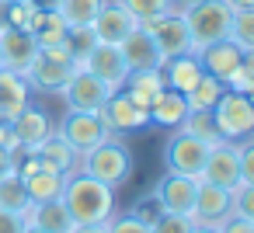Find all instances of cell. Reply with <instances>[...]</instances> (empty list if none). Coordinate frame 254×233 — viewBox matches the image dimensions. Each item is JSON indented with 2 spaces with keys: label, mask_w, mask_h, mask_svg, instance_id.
I'll return each mask as SVG.
<instances>
[{
  "label": "cell",
  "mask_w": 254,
  "mask_h": 233,
  "mask_svg": "<svg viewBox=\"0 0 254 233\" xmlns=\"http://www.w3.org/2000/svg\"><path fill=\"white\" fill-rule=\"evenodd\" d=\"M226 87H223V80H216V77H209V73H202L188 91H185V105H188V112H212V105L219 101V94H223Z\"/></svg>",
  "instance_id": "cell-28"
},
{
  "label": "cell",
  "mask_w": 254,
  "mask_h": 233,
  "mask_svg": "<svg viewBox=\"0 0 254 233\" xmlns=\"http://www.w3.org/2000/svg\"><path fill=\"white\" fill-rule=\"evenodd\" d=\"M219 233H254V219H240V216H230L223 226H219Z\"/></svg>",
  "instance_id": "cell-39"
},
{
  "label": "cell",
  "mask_w": 254,
  "mask_h": 233,
  "mask_svg": "<svg viewBox=\"0 0 254 233\" xmlns=\"http://www.w3.org/2000/svg\"><path fill=\"white\" fill-rule=\"evenodd\" d=\"M25 216L18 212H7V209H0V233H25Z\"/></svg>",
  "instance_id": "cell-38"
},
{
  "label": "cell",
  "mask_w": 254,
  "mask_h": 233,
  "mask_svg": "<svg viewBox=\"0 0 254 233\" xmlns=\"http://www.w3.org/2000/svg\"><path fill=\"white\" fill-rule=\"evenodd\" d=\"M181 18L188 25V35H191V53H202L205 46L230 35L233 11L223 0H191L188 7H181Z\"/></svg>",
  "instance_id": "cell-3"
},
{
  "label": "cell",
  "mask_w": 254,
  "mask_h": 233,
  "mask_svg": "<svg viewBox=\"0 0 254 233\" xmlns=\"http://www.w3.org/2000/svg\"><path fill=\"white\" fill-rule=\"evenodd\" d=\"M25 223H28V226H39V230H46V233H70V230H73V216L66 212L63 198L32 202V209L25 212Z\"/></svg>",
  "instance_id": "cell-22"
},
{
  "label": "cell",
  "mask_w": 254,
  "mask_h": 233,
  "mask_svg": "<svg viewBox=\"0 0 254 233\" xmlns=\"http://www.w3.org/2000/svg\"><path fill=\"white\" fill-rule=\"evenodd\" d=\"M191 219L188 216H174V212H160L150 223V233H191Z\"/></svg>",
  "instance_id": "cell-35"
},
{
  "label": "cell",
  "mask_w": 254,
  "mask_h": 233,
  "mask_svg": "<svg viewBox=\"0 0 254 233\" xmlns=\"http://www.w3.org/2000/svg\"><path fill=\"white\" fill-rule=\"evenodd\" d=\"M205 153H209V143H202V139L174 129V136L167 139V150H164V164H167V171L188 174V177L198 181V171L205 164Z\"/></svg>",
  "instance_id": "cell-12"
},
{
  "label": "cell",
  "mask_w": 254,
  "mask_h": 233,
  "mask_svg": "<svg viewBox=\"0 0 254 233\" xmlns=\"http://www.w3.org/2000/svg\"><path fill=\"white\" fill-rule=\"evenodd\" d=\"M7 171H14V150L11 146H0V177Z\"/></svg>",
  "instance_id": "cell-41"
},
{
  "label": "cell",
  "mask_w": 254,
  "mask_h": 233,
  "mask_svg": "<svg viewBox=\"0 0 254 233\" xmlns=\"http://www.w3.org/2000/svg\"><path fill=\"white\" fill-rule=\"evenodd\" d=\"M237 153H240V177H244V184H254V143L251 139L237 143Z\"/></svg>",
  "instance_id": "cell-37"
},
{
  "label": "cell",
  "mask_w": 254,
  "mask_h": 233,
  "mask_svg": "<svg viewBox=\"0 0 254 233\" xmlns=\"http://www.w3.org/2000/svg\"><path fill=\"white\" fill-rule=\"evenodd\" d=\"M98 115H101L105 129H108V132H115V136H126V132H136V129H146V125H150L146 108H143V105H136L126 91H112V94H108V101L98 108Z\"/></svg>",
  "instance_id": "cell-6"
},
{
  "label": "cell",
  "mask_w": 254,
  "mask_h": 233,
  "mask_svg": "<svg viewBox=\"0 0 254 233\" xmlns=\"http://www.w3.org/2000/svg\"><path fill=\"white\" fill-rule=\"evenodd\" d=\"M160 73H164V84L171 87V91H188L205 70H202V63H198V53H181V56H171V59H164L160 63Z\"/></svg>",
  "instance_id": "cell-23"
},
{
  "label": "cell",
  "mask_w": 254,
  "mask_h": 233,
  "mask_svg": "<svg viewBox=\"0 0 254 233\" xmlns=\"http://www.w3.org/2000/svg\"><path fill=\"white\" fill-rule=\"evenodd\" d=\"M209 115L216 122L219 139H226V143H244V139L254 136V105H251V94L223 91Z\"/></svg>",
  "instance_id": "cell-4"
},
{
  "label": "cell",
  "mask_w": 254,
  "mask_h": 233,
  "mask_svg": "<svg viewBox=\"0 0 254 233\" xmlns=\"http://www.w3.org/2000/svg\"><path fill=\"white\" fill-rule=\"evenodd\" d=\"M191 233H219V230H212V226H191Z\"/></svg>",
  "instance_id": "cell-45"
},
{
  "label": "cell",
  "mask_w": 254,
  "mask_h": 233,
  "mask_svg": "<svg viewBox=\"0 0 254 233\" xmlns=\"http://www.w3.org/2000/svg\"><path fill=\"white\" fill-rule=\"evenodd\" d=\"M35 53H39V42H35V35H32L28 28L0 25V70L28 73Z\"/></svg>",
  "instance_id": "cell-13"
},
{
  "label": "cell",
  "mask_w": 254,
  "mask_h": 233,
  "mask_svg": "<svg viewBox=\"0 0 254 233\" xmlns=\"http://www.w3.org/2000/svg\"><path fill=\"white\" fill-rule=\"evenodd\" d=\"M223 87H226V91H237V94H251V91H254V53L226 77Z\"/></svg>",
  "instance_id": "cell-33"
},
{
  "label": "cell",
  "mask_w": 254,
  "mask_h": 233,
  "mask_svg": "<svg viewBox=\"0 0 254 233\" xmlns=\"http://www.w3.org/2000/svg\"><path fill=\"white\" fill-rule=\"evenodd\" d=\"M0 209L18 212V216H25V212L32 209V198H28V191H25V181H21L14 171H7L4 177H0Z\"/></svg>",
  "instance_id": "cell-30"
},
{
  "label": "cell",
  "mask_w": 254,
  "mask_h": 233,
  "mask_svg": "<svg viewBox=\"0 0 254 233\" xmlns=\"http://www.w3.org/2000/svg\"><path fill=\"white\" fill-rule=\"evenodd\" d=\"M66 177H70V174H63V171H56V167H46V164H42L39 171L25 174L21 181H25V191H28V198H32V202H53V198H63Z\"/></svg>",
  "instance_id": "cell-24"
},
{
  "label": "cell",
  "mask_w": 254,
  "mask_h": 233,
  "mask_svg": "<svg viewBox=\"0 0 254 233\" xmlns=\"http://www.w3.org/2000/svg\"><path fill=\"white\" fill-rule=\"evenodd\" d=\"M7 125H11V136H14V143H18L21 150H39V143L56 129V125H53V118H49L42 108H32V105H28V108H21Z\"/></svg>",
  "instance_id": "cell-18"
},
{
  "label": "cell",
  "mask_w": 254,
  "mask_h": 233,
  "mask_svg": "<svg viewBox=\"0 0 254 233\" xmlns=\"http://www.w3.org/2000/svg\"><path fill=\"white\" fill-rule=\"evenodd\" d=\"M60 132H63V139H66L80 157L108 136V129H105V122H101L98 112H70V108H66L63 122H60Z\"/></svg>",
  "instance_id": "cell-14"
},
{
  "label": "cell",
  "mask_w": 254,
  "mask_h": 233,
  "mask_svg": "<svg viewBox=\"0 0 254 233\" xmlns=\"http://www.w3.org/2000/svg\"><path fill=\"white\" fill-rule=\"evenodd\" d=\"M63 205L73 223H108L115 216V188L84 171H73L63 188Z\"/></svg>",
  "instance_id": "cell-1"
},
{
  "label": "cell",
  "mask_w": 254,
  "mask_h": 233,
  "mask_svg": "<svg viewBox=\"0 0 254 233\" xmlns=\"http://www.w3.org/2000/svg\"><path fill=\"white\" fill-rule=\"evenodd\" d=\"M70 233H108V223H73Z\"/></svg>",
  "instance_id": "cell-42"
},
{
  "label": "cell",
  "mask_w": 254,
  "mask_h": 233,
  "mask_svg": "<svg viewBox=\"0 0 254 233\" xmlns=\"http://www.w3.org/2000/svg\"><path fill=\"white\" fill-rule=\"evenodd\" d=\"M178 129L188 132V136H195V139H202V143H209V146L219 143V132H216V122H212L209 112H188L185 122H181Z\"/></svg>",
  "instance_id": "cell-31"
},
{
  "label": "cell",
  "mask_w": 254,
  "mask_h": 233,
  "mask_svg": "<svg viewBox=\"0 0 254 233\" xmlns=\"http://www.w3.org/2000/svg\"><path fill=\"white\" fill-rule=\"evenodd\" d=\"M146 115H150V125H160V129H167V132H174V129L185 122V115H188L185 94H181V91L164 87V91H160V94L150 101Z\"/></svg>",
  "instance_id": "cell-21"
},
{
  "label": "cell",
  "mask_w": 254,
  "mask_h": 233,
  "mask_svg": "<svg viewBox=\"0 0 254 233\" xmlns=\"http://www.w3.org/2000/svg\"><path fill=\"white\" fill-rule=\"evenodd\" d=\"M80 66H84V70H91L98 80H105L112 91H119V87L126 84V77H129V66L122 63L119 46H112V42H94V46H91V53L80 59Z\"/></svg>",
  "instance_id": "cell-15"
},
{
  "label": "cell",
  "mask_w": 254,
  "mask_h": 233,
  "mask_svg": "<svg viewBox=\"0 0 254 233\" xmlns=\"http://www.w3.org/2000/svg\"><path fill=\"white\" fill-rule=\"evenodd\" d=\"M119 53H122V63H126L129 70H157V66L164 63V56H160L153 35H150L143 25L132 28V32L119 42Z\"/></svg>",
  "instance_id": "cell-17"
},
{
  "label": "cell",
  "mask_w": 254,
  "mask_h": 233,
  "mask_svg": "<svg viewBox=\"0 0 254 233\" xmlns=\"http://www.w3.org/2000/svg\"><path fill=\"white\" fill-rule=\"evenodd\" d=\"M28 32L35 35L39 49H46V46H60V42H66V32H70V28H66V21H63L56 11H35Z\"/></svg>",
  "instance_id": "cell-27"
},
{
  "label": "cell",
  "mask_w": 254,
  "mask_h": 233,
  "mask_svg": "<svg viewBox=\"0 0 254 233\" xmlns=\"http://www.w3.org/2000/svg\"><path fill=\"white\" fill-rule=\"evenodd\" d=\"M77 171H84V174H91V177H98V181H105L112 188H122L132 177V150L126 146L122 136L108 132L98 146H91L80 157Z\"/></svg>",
  "instance_id": "cell-2"
},
{
  "label": "cell",
  "mask_w": 254,
  "mask_h": 233,
  "mask_svg": "<svg viewBox=\"0 0 254 233\" xmlns=\"http://www.w3.org/2000/svg\"><path fill=\"white\" fill-rule=\"evenodd\" d=\"M132 216H139V219H143V223H153V219H157V216H160V205H157V202H153V195H150V198H146V205H143V202H139V205H136V209H132Z\"/></svg>",
  "instance_id": "cell-40"
},
{
  "label": "cell",
  "mask_w": 254,
  "mask_h": 233,
  "mask_svg": "<svg viewBox=\"0 0 254 233\" xmlns=\"http://www.w3.org/2000/svg\"><path fill=\"white\" fill-rule=\"evenodd\" d=\"M247 56H251V53H244L237 42L219 39V42H212V46H205V49L198 53V63H202V70H205L209 77H216V80L226 84V77H230Z\"/></svg>",
  "instance_id": "cell-19"
},
{
  "label": "cell",
  "mask_w": 254,
  "mask_h": 233,
  "mask_svg": "<svg viewBox=\"0 0 254 233\" xmlns=\"http://www.w3.org/2000/svg\"><path fill=\"white\" fill-rule=\"evenodd\" d=\"M28 105H32V87H28L25 73L0 70V122H11Z\"/></svg>",
  "instance_id": "cell-20"
},
{
  "label": "cell",
  "mask_w": 254,
  "mask_h": 233,
  "mask_svg": "<svg viewBox=\"0 0 254 233\" xmlns=\"http://www.w3.org/2000/svg\"><path fill=\"white\" fill-rule=\"evenodd\" d=\"M39 157H42V164H46V167H56V171H63V174H73V171H77V164H80V153L63 139V132H60V129H53V132L39 143Z\"/></svg>",
  "instance_id": "cell-25"
},
{
  "label": "cell",
  "mask_w": 254,
  "mask_h": 233,
  "mask_svg": "<svg viewBox=\"0 0 254 233\" xmlns=\"http://www.w3.org/2000/svg\"><path fill=\"white\" fill-rule=\"evenodd\" d=\"M230 42H237L244 53H254V11H233L230 21Z\"/></svg>",
  "instance_id": "cell-32"
},
{
  "label": "cell",
  "mask_w": 254,
  "mask_h": 233,
  "mask_svg": "<svg viewBox=\"0 0 254 233\" xmlns=\"http://www.w3.org/2000/svg\"><path fill=\"white\" fill-rule=\"evenodd\" d=\"M230 216H233V191H230V188H219V184H209V181H198L191 223H195V226H212V230H219Z\"/></svg>",
  "instance_id": "cell-10"
},
{
  "label": "cell",
  "mask_w": 254,
  "mask_h": 233,
  "mask_svg": "<svg viewBox=\"0 0 254 233\" xmlns=\"http://www.w3.org/2000/svg\"><path fill=\"white\" fill-rule=\"evenodd\" d=\"M132 28H139V18L122 4V0H105V7L98 11V18L91 25L94 39L98 42H112V46H119Z\"/></svg>",
  "instance_id": "cell-16"
},
{
  "label": "cell",
  "mask_w": 254,
  "mask_h": 233,
  "mask_svg": "<svg viewBox=\"0 0 254 233\" xmlns=\"http://www.w3.org/2000/svg\"><path fill=\"white\" fill-rule=\"evenodd\" d=\"M101 7L105 0H60L56 14L66 21V28H91Z\"/></svg>",
  "instance_id": "cell-29"
},
{
  "label": "cell",
  "mask_w": 254,
  "mask_h": 233,
  "mask_svg": "<svg viewBox=\"0 0 254 233\" xmlns=\"http://www.w3.org/2000/svg\"><path fill=\"white\" fill-rule=\"evenodd\" d=\"M108 233H150V223H143L139 216L126 212V216H112L108 219Z\"/></svg>",
  "instance_id": "cell-36"
},
{
  "label": "cell",
  "mask_w": 254,
  "mask_h": 233,
  "mask_svg": "<svg viewBox=\"0 0 254 233\" xmlns=\"http://www.w3.org/2000/svg\"><path fill=\"white\" fill-rule=\"evenodd\" d=\"M73 70H77L73 53H70L66 42H60V46H46V49L35 53V59H32V66H28L25 80H28V87H35V91H63V84L73 77Z\"/></svg>",
  "instance_id": "cell-5"
},
{
  "label": "cell",
  "mask_w": 254,
  "mask_h": 233,
  "mask_svg": "<svg viewBox=\"0 0 254 233\" xmlns=\"http://www.w3.org/2000/svg\"><path fill=\"white\" fill-rule=\"evenodd\" d=\"M25 233H46V230H39V226H25Z\"/></svg>",
  "instance_id": "cell-46"
},
{
  "label": "cell",
  "mask_w": 254,
  "mask_h": 233,
  "mask_svg": "<svg viewBox=\"0 0 254 233\" xmlns=\"http://www.w3.org/2000/svg\"><path fill=\"white\" fill-rule=\"evenodd\" d=\"M122 4H126L139 21H150V18H160V14L174 11V0H122Z\"/></svg>",
  "instance_id": "cell-34"
},
{
  "label": "cell",
  "mask_w": 254,
  "mask_h": 233,
  "mask_svg": "<svg viewBox=\"0 0 254 233\" xmlns=\"http://www.w3.org/2000/svg\"><path fill=\"white\" fill-rule=\"evenodd\" d=\"M139 25L153 35V42H157V49H160L164 59L181 56V53H191V35H188V25H185V18H181L178 7L167 11V14H160V18L139 21Z\"/></svg>",
  "instance_id": "cell-7"
},
{
  "label": "cell",
  "mask_w": 254,
  "mask_h": 233,
  "mask_svg": "<svg viewBox=\"0 0 254 233\" xmlns=\"http://www.w3.org/2000/svg\"><path fill=\"white\" fill-rule=\"evenodd\" d=\"M198 181H209V184H219V188H237L244 184L240 177V153H237V143H226L219 139L216 146H209L205 153V164L198 171Z\"/></svg>",
  "instance_id": "cell-9"
},
{
  "label": "cell",
  "mask_w": 254,
  "mask_h": 233,
  "mask_svg": "<svg viewBox=\"0 0 254 233\" xmlns=\"http://www.w3.org/2000/svg\"><path fill=\"white\" fill-rule=\"evenodd\" d=\"M164 87H167V84H164V73H160V66H157V70H129V77H126V84H122L119 91H126L136 105L150 108V101H153Z\"/></svg>",
  "instance_id": "cell-26"
},
{
  "label": "cell",
  "mask_w": 254,
  "mask_h": 233,
  "mask_svg": "<svg viewBox=\"0 0 254 233\" xmlns=\"http://www.w3.org/2000/svg\"><path fill=\"white\" fill-rule=\"evenodd\" d=\"M28 4H32L35 11H56V7H60V0H28Z\"/></svg>",
  "instance_id": "cell-44"
},
{
  "label": "cell",
  "mask_w": 254,
  "mask_h": 233,
  "mask_svg": "<svg viewBox=\"0 0 254 233\" xmlns=\"http://www.w3.org/2000/svg\"><path fill=\"white\" fill-rule=\"evenodd\" d=\"M63 101H66V108L70 112H98L105 101H108V94H112V87L105 84V80H98L91 70H84V66H77L73 70V77L63 84Z\"/></svg>",
  "instance_id": "cell-8"
},
{
  "label": "cell",
  "mask_w": 254,
  "mask_h": 233,
  "mask_svg": "<svg viewBox=\"0 0 254 233\" xmlns=\"http://www.w3.org/2000/svg\"><path fill=\"white\" fill-rule=\"evenodd\" d=\"M230 11H254V0H223Z\"/></svg>",
  "instance_id": "cell-43"
},
{
  "label": "cell",
  "mask_w": 254,
  "mask_h": 233,
  "mask_svg": "<svg viewBox=\"0 0 254 233\" xmlns=\"http://www.w3.org/2000/svg\"><path fill=\"white\" fill-rule=\"evenodd\" d=\"M195 188H198L195 177L167 171V174L153 184V202L160 205V212H174V216H188V219H191V209H195Z\"/></svg>",
  "instance_id": "cell-11"
}]
</instances>
